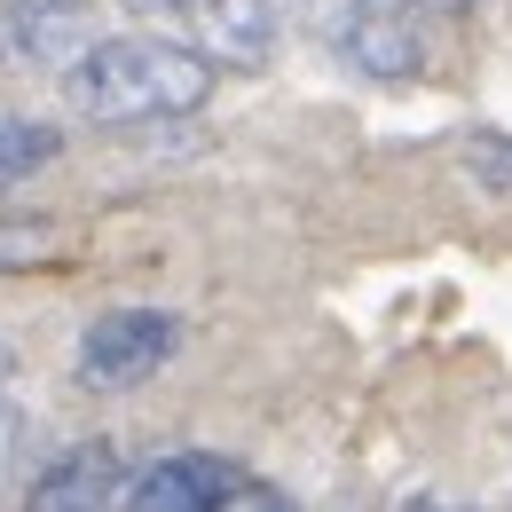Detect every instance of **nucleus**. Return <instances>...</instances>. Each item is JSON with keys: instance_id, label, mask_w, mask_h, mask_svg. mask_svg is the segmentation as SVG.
<instances>
[{"instance_id": "11", "label": "nucleus", "mask_w": 512, "mask_h": 512, "mask_svg": "<svg viewBox=\"0 0 512 512\" xmlns=\"http://www.w3.org/2000/svg\"><path fill=\"white\" fill-rule=\"evenodd\" d=\"M237 512H292L276 489H237Z\"/></svg>"}, {"instance_id": "8", "label": "nucleus", "mask_w": 512, "mask_h": 512, "mask_svg": "<svg viewBox=\"0 0 512 512\" xmlns=\"http://www.w3.org/2000/svg\"><path fill=\"white\" fill-rule=\"evenodd\" d=\"M64 158V134L40 127V119H0V190L8 182H24V174H40V166H56Z\"/></svg>"}, {"instance_id": "1", "label": "nucleus", "mask_w": 512, "mask_h": 512, "mask_svg": "<svg viewBox=\"0 0 512 512\" xmlns=\"http://www.w3.org/2000/svg\"><path fill=\"white\" fill-rule=\"evenodd\" d=\"M213 95V56L190 40H158V32H103L79 64L64 71V103L95 127H150V119H182Z\"/></svg>"}, {"instance_id": "10", "label": "nucleus", "mask_w": 512, "mask_h": 512, "mask_svg": "<svg viewBox=\"0 0 512 512\" xmlns=\"http://www.w3.org/2000/svg\"><path fill=\"white\" fill-rule=\"evenodd\" d=\"M119 8H127V16H158V24H166V16H197L205 0H119Z\"/></svg>"}, {"instance_id": "6", "label": "nucleus", "mask_w": 512, "mask_h": 512, "mask_svg": "<svg viewBox=\"0 0 512 512\" xmlns=\"http://www.w3.org/2000/svg\"><path fill=\"white\" fill-rule=\"evenodd\" d=\"M237 473L213 457V449H174L158 465H142L119 512H237Z\"/></svg>"}, {"instance_id": "2", "label": "nucleus", "mask_w": 512, "mask_h": 512, "mask_svg": "<svg viewBox=\"0 0 512 512\" xmlns=\"http://www.w3.org/2000/svg\"><path fill=\"white\" fill-rule=\"evenodd\" d=\"M426 0H323V48L371 87H410L426 71Z\"/></svg>"}, {"instance_id": "9", "label": "nucleus", "mask_w": 512, "mask_h": 512, "mask_svg": "<svg viewBox=\"0 0 512 512\" xmlns=\"http://www.w3.org/2000/svg\"><path fill=\"white\" fill-rule=\"evenodd\" d=\"M465 174H473L481 190L512 197V134H473V142H465Z\"/></svg>"}, {"instance_id": "3", "label": "nucleus", "mask_w": 512, "mask_h": 512, "mask_svg": "<svg viewBox=\"0 0 512 512\" xmlns=\"http://www.w3.org/2000/svg\"><path fill=\"white\" fill-rule=\"evenodd\" d=\"M174 355H182V316L174 308H111V316L87 323L71 371H79L87 394H134V386L158 379Z\"/></svg>"}, {"instance_id": "7", "label": "nucleus", "mask_w": 512, "mask_h": 512, "mask_svg": "<svg viewBox=\"0 0 512 512\" xmlns=\"http://www.w3.org/2000/svg\"><path fill=\"white\" fill-rule=\"evenodd\" d=\"M24 512H119V449L111 442L64 449V457L32 481Z\"/></svg>"}, {"instance_id": "12", "label": "nucleus", "mask_w": 512, "mask_h": 512, "mask_svg": "<svg viewBox=\"0 0 512 512\" xmlns=\"http://www.w3.org/2000/svg\"><path fill=\"white\" fill-rule=\"evenodd\" d=\"M426 8H434V16H473L481 0H426Z\"/></svg>"}, {"instance_id": "13", "label": "nucleus", "mask_w": 512, "mask_h": 512, "mask_svg": "<svg viewBox=\"0 0 512 512\" xmlns=\"http://www.w3.org/2000/svg\"><path fill=\"white\" fill-rule=\"evenodd\" d=\"M0 379H8V347H0Z\"/></svg>"}, {"instance_id": "4", "label": "nucleus", "mask_w": 512, "mask_h": 512, "mask_svg": "<svg viewBox=\"0 0 512 512\" xmlns=\"http://www.w3.org/2000/svg\"><path fill=\"white\" fill-rule=\"evenodd\" d=\"M103 40L87 0H0V64L24 71H71Z\"/></svg>"}, {"instance_id": "5", "label": "nucleus", "mask_w": 512, "mask_h": 512, "mask_svg": "<svg viewBox=\"0 0 512 512\" xmlns=\"http://www.w3.org/2000/svg\"><path fill=\"white\" fill-rule=\"evenodd\" d=\"M300 24V0H205L197 8V48L221 71H268Z\"/></svg>"}]
</instances>
